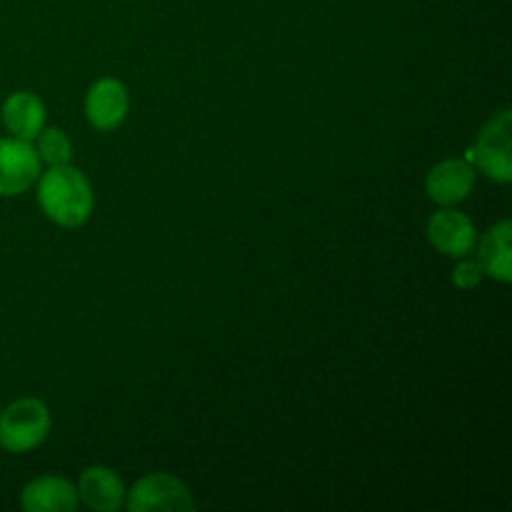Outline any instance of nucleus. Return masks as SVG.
Masks as SVG:
<instances>
[{"instance_id":"nucleus-1","label":"nucleus","mask_w":512,"mask_h":512,"mask_svg":"<svg viewBox=\"0 0 512 512\" xmlns=\"http://www.w3.org/2000/svg\"><path fill=\"white\" fill-rule=\"evenodd\" d=\"M38 205L50 223L60 228H80L95 210V193L88 175L73 163L50 165L35 180Z\"/></svg>"},{"instance_id":"nucleus-2","label":"nucleus","mask_w":512,"mask_h":512,"mask_svg":"<svg viewBox=\"0 0 512 512\" xmlns=\"http://www.w3.org/2000/svg\"><path fill=\"white\" fill-rule=\"evenodd\" d=\"M53 430V415L38 398H18L0 408V448L5 453L25 455L40 448Z\"/></svg>"},{"instance_id":"nucleus-3","label":"nucleus","mask_w":512,"mask_h":512,"mask_svg":"<svg viewBox=\"0 0 512 512\" xmlns=\"http://www.w3.org/2000/svg\"><path fill=\"white\" fill-rule=\"evenodd\" d=\"M465 160L485 178L500 185L512 180V113L503 108L480 128L478 138L470 145Z\"/></svg>"},{"instance_id":"nucleus-4","label":"nucleus","mask_w":512,"mask_h":512,"mask_svg":"<svg viewBox=\"0 0 512 512\" xmlns=\"http://www.w3.org/2000/svg\"><path fill=\"white\" fill-rule=\"evenodd\" d=\"M195 508L198 505L188 485L170 473L143 475L125 493V510L130 512H190Z\"/></svg>"},{"instance_id":"nucleus-5","label":"nucleus","mask_w":512,"mask_h":512,"mask_svg":"<svg viewBox=\"0 0 512 512\" xmlns=\"http://www.w3.org/2000/svg\"><path fill=\"white\" fill-rule=\"evenodd\" d=\"M40 173L43 163L30 140L13 138V135L0 138V198L28 193Z\"/></svg>"},{"instance_id":"nucleus-6","label":"nucleus","mask_w":512,"mask_h":512,"mask_svg":"<svg viewBox=\"0 0 512 512\" xmlns=\"http://www.w3.org/2000/svg\"><path fill=\"white\" fill-rule=\"evenodd\" d=\"M85 118L100 133H113L128 120L130 90L120 78L105 75L98 78L85 93Z\"/></svg>"},{"instance_id":"nucleus-7","label":"nucleus","mask_w":512,"mask_h":512,"mask_svg":"<svg viewBox=\"0 0 512 512\" xmlns=\"http://www.w3.org/2000/svg\"><path fill=\"white\" fill-rule=\"evenodd\" d=\"M428 233L430 245L438 250L445 258H465L473 253L475 243H478V228H475L473 218L455 205L450 208H438L428 218Z\"/></svg>"},{"instance_id":"nucleus-8","label":"nucleus","mask_w":512,"mask_h":512,"mask_svg":"<svg viewBox=\"0 0 512 512\" xmlns=\"http://www.w3.org/2000/svg\"><path fill=\"white\" fill-rule=\"evenodd\" d=\"M475 180H478V170L465 158L440 160L425 175V193L435 205L450 208V205H460L463 200H468L475 188Z\"/></svg>"},{"instance_id":"nucleus-9","label":"nucleus","mask_w":512,"mask_h":512,"mask_svg":"<svg viewBox=\"0 0 512 512\" xmlns=\"http://www.w3.org/2000/svg\"><path fill=\"white\" fill-rule=\"evenodd\" d=\"M78 500L85 508L95 512H118L125 508V488L123 478L108 465H90L80 473L78 483Z\"/></svg>"},{"instance_id":"nucleus-10","label":"nucleus","mask_w":512,"mask_h":512,"mask_svg":"<svg viewBox=\"0 0 512 512\" xmlns=\"http://www.w3.org/2000/svg\"><path fill=\"white\" fill-rule=\"evenodd\" d=\"M78 488L63 475H38L20 490V508L25 512H75Z\"/></svg>"},{"instance_id":"nucleus-11","label":"nucleus","mask_w":512,"mask_h":512,"mask_svg":"<svg viewBox=\"0 0 512 512\" xmlns=\"http://www.w3.org/2000/svg\"><path fill=\"white\" fill-rule=\"evenodd\" d=\"M478 263L485 275H490L498 283L508 285L512 280V223L508 218L490 225L483 235H478L475 243Z\"/></svg>"},{"instance_id":"nucleus-12","label":"nucleus","mask_w":512,"mask_h":512,"mask_svg":"<svg viewBox=\"0 0 512 512\" xmlns=\"http://www.w3.org/2000/svg\"><path fill=\"white\" fill-rule=\"evenodd\" d=\"M45 118H48V110H45L43 98L30 93V90H15V93H10L3 100V108H0V120H3L5 130L13 138L30 140V143L45 128Z\"/></svg>"},{"instance_id":"nucleus-13","label":"nucleus","mask_w":512,"mask_h":512,"mask_svg":"<svg viewBox=\"0 0 512 512\" xmlns=\"http://www.w3.org/2000/svg\"><path fill=\"white\" fill-rule=\"evenodd\" d=\"M38 158L43 165H65L73 160V143H70L68 133L58 125H45L33 140Z\"/></svg>"},{"instance_id":"nucleus-14","label":"nucleus","mask_w":512,"mask_h":512,"mask_svg":"<svg viewBox=\"0 0 512 512\" xmlns=\"http://www.w3.org/2000/svg\"><path fill=\"white\" fill-rule=\"evenodd\" d=\"M453 285L458 290H475L480 283H483L485 273L483 268H480L478 260H473L470 255H465V258H458V265L453 268Z\"/></svg>"}]
</instances>
